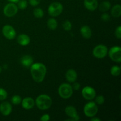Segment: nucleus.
I'll return each mask as SVG.
<instances>
[{
  "label": "nucleus",
  "mask_w": 121,
  "mask_h": 121,
  "mask_svg": "<svg viewBox=\"0 0 121 121\" xmlns=\"http://www.w3.org/2000/svg\"><path fill=\"white\" fill-rule=\"evenodd\" d=\"M0 112L2 115L8 116L11 113L12 106L8 102H4L0 105Z\"/></svg>",
  "instance_id": "12"
},
{
  "label": "nucleus",
  "mask_w": 121,
  "mask_h": 121,
  "mask_svg": "<svg viewBox=\"0 0 121 121\" xmlns=\"http://www.w3.org/2000/svg\"><path fill=\"white\" fill-rule=\"evenodd\" d=\"M41 2V0H29V3L33 7L38 5Z\"/></svg>",
  "instance_id": "31"
},
{
  "label": "nucleus",
  "mask_w": 121,
  "mask_h": 121,
  "mask_svg": "<svg viewBox=\"0 0 121 121\" xmlns=\"http://www.w3.org/2000/svg\"><path fill=\"white\" fill-rule=\"evenodd\" d=\"M111 7V3H110V2L105 1L100 4V5H99V9H100L102 12H106L110 9Z\"/></svg>",
  "instance_id": "21"
},
{
  "label": "nucleus",
  "mask_w": 121,
  "mask_h": 121,
  "mask_svg": "<svg viewBox=\"0 0 121 121\" xmlns=\"http://www.w3.org/2000/svg\"><path fill=\"white\" fill-rule=\"evenodd\" d=\"M63 7L60 2H54L51 4L48 8V14L52 17L59 16L62 13Z\"/></svg>",
  "instance_id": "5"
},
{
  "label": "nucleus",
  "mask_w": 121,
  "mask_h": 121,
  "mask_svg": "<svg viewBox=\"0 0 121 121\" xmlns=\"http://www.w3.org/2000/svg\"><path fill=\"white\" fill-rule=\"evenodd\" d=\"M115 35L116 37L118 39H121V26H118L115 30Z\"/></svg>",
  "instance_id": "29"
},
{
  "label": "nucleus",
  "mask_w": 121,
  "mask_h": 121,
  "mask_svg": "<svg viewBox=\"0 0 121 121\" xmlns=\"http://www.w3.org/2000/svg\"><path fill=\"white\" fill-rule=\"evenodd\" d=\"M21 63L22 66L28 67L33 65V59L30 56L26 55L21 59Z\"/></svg>",
  "instance_id": "18"
},
{
  "label": "nucleus",
  "mask_w": 121,
  "mask_h": 121,
  "mask_svg": "<svg viewBox=\"0 0 121 121\" xmlns=\"http://www.w3.org/2000/svg\"><path fill=\"white\" fill-rule=\"evenodd\" d=\"M92 119H91V121H100V119H99V118H93V117H92Z\"/></svg>",
  "instance_id": "34"
},
{
  "label": "nucleus",
  "mask_w": 121,
  "mask_h": 121,
  "mask_svg": "<svg viewBox=\"0 0 121 121\" xmlns=\"http://www.w3.org/2000/svg\"><path fill=\"white\" fill-rule=\"evenodd\" d=\"M72 23L70 22V21H69V20H66V21L64 22V23L63 24V27L64 30H65L66 31H70L72 29Z\"/></svg>",
  "instance_id": "26"
},
{
  "label": "nucleus",
  "mask_w": 121,
  "mask_h": 121,
  "mask_svg": "<svg viewBox=\"0 0 121 121\" xmlns=\"http://www.w3.org/2000/svg\"><path fill=\"white\" fill-rule=\"evenodd\" d=\"M72 87L73 89L76 90V91H78L79 89L80 88V85L78 82H74L73 83V85H72Z\"/></svg>",
  "instance_id": "32"
},
{
  "label": "nucleus",
  "mask_w": 121,
  "mask_h": 121,
  "mask_svg": "<svg viewBox=\"0 0 121 121\" xmlns=\"http://www.w3.org/2000/svg\"><path fill=\"white\" fill-rule=\"evenodd\" d=\"M3 35L8 40L14 39L16 36V32L14 28L10 25H5L3 27L2 30Z\"/></svg>",
  "instance_id": "10"
},
{
  "label": "nucleus",
  "mask_w": 121,
  "mask_h": 121,
  "mask_svg": "<svg viewBox=\"0 0 121 121\" xmlns=\"http://www.w3.org/2000/svg\"><path fill=\"white\" fill-rule=\"evenodd\" d=\"M1 70H2V69H1V66H0V73L1 72Z\"/></svg>",
  "instance_id": "36"
},
{
  "label": "nucleus",
  "mask_w": 121,
  "mask_h": 121,
  "mask_svg": "<svg viewBox=\"0 0 121 121\" xmlns=\"http://www.w3.org/2000/svg\"><path fill=\"white\" fill-rule=\"evenodd\" d=\"M73 90L70 85L68 83H63L59 86L58 93L63 99H69L73 95Z\"/></svg>",
  "instance_id": "3"
},
{
  "label": "nucleus",
  "mask_w": 121,
  "mask_h": 121,
  "mask_svg": "<svg viewBox=\"0 0 121 121\" xmlns=\"http://www.w3.org/2000/svg\"><path fill=\"white\" fill-rule=\"evenodd\" d=\"M11 100L14 105H19L21 103L22 99H21V96H20L19 95H14L12 97Z\"/></svg>",
  "instance_id": "24"
},
{
  "label": "nucleus",
  "mask_w": 121,
  "mask_h": 121,
  "mask_svg": "<svg viewBox=\"0 0 121 121\" xmlns=\"http://www.w3.org/2000/svg\"><path fill=\"white\" fill-rule=\"evenodd\" d=\"M7 96H8V93L7 91L0 87V100H4L7 99Z\"/></svg>",
  "instance_id": "27"
},
{
  "label": "nucleus",
  "mask_w": 121,
  "mask_h": 121,
  "mask_svg": "<svg viewBox=\"0 0 121 121\" xmlns=\"http://www.w3.org/2000/svg\"><path fill=\"white\" fill-rule=\"evenodd\" d=\"M101 19L104 21H108L110 20V15L107 13H104L101 15Z\"/></svg>",
  "instance_id": "30"
},
{
  "label": "nucleus",
  "mask_w": 121,
  "mask_h": 121,
  "mask_svg": "<svg viewBox=\"0 0 121 121\" xmlns=\"http://www.w3.org/2000/svg\"><path fill=\"white\" fill-rule=\"evenodd\" d=\"M80 33L82 35L85 39H89L92 36V30L87 26H84L80 28Z\"/></svg>",
  "instance_id": "17"
},
{
  "label": "nucleus",
  "mask_w": 121,
  "mask_h": 121,
  "mask_svg": "<svg viewBox=\"0 0 121 121\" xmlns=\"http://www.w3.org/2000/svg\"><path fill=\"white\" fill-rule=\"evenodd\" d=\"M121 73V67L118 66H114L111 67V74L114 76H118Z\"/></svg>",
  "instance_id": "23"
},
{
  "label": "nucleus",
  "mask_w": 121,
  "mask_h": 121,
  "mask_svg": "<svg viewBox=\"0 0 121 121\" xmlns=\"http://www.w3.org/2000/svg\"><path fill=\"white\" fill-rule=\"evenodd\" d=\"M47 69L44 64L41 63H33L31 66V74L32 78L37 83H40L43 81L46 76Z\"/></svg>",
  "instance_id": "1"
},
{
  "label": "nucleus",
  "mask_w": 121,
  "mask_h": 121,
  "mask_svg": "<svg viewBox=\"0 0 121 121\" xmlns=\"http://www.w3.org/2000/svg\"><path fill=\"white\" fill-rule=\"evenodd\" d=\"M66 115L70 118V119H66V121H77L80 119V117L78 115V112L75 108L73 106H67L65 109Z\"/></svg>",
  "instance_id": "11"
},
{
  "label": "nucleus",
  "mask_w": 121,
  "mask_h": 121,
  "mask_svg": "<svg viewBox=\"0 0 121 121\" xmlns=\"http://www.w3.org/2000/svg\"><path fill=\"white\" fill-rule=\"evenodd\" d=\"M57 20L54 18H50L48 19V20L47 21V27H48V28L50 30H55L56 29L57 27Z\"/></svg>",
  "instance_id": "20"
},
{
  "label": "nucleus",
  "mask_w": 121,
  "mask_h": 121,
  "mask_svg": "<svg viewBox=\"0 0 121 121\" xmlns=\"http://www.w3.org/2000/svg\"><path fill=\"white\" fill-rule=\"evenodd\" d=\"M17 12L18 7L13 2L8 4L5 6L4 8V14L8 17L14 16L17 13Z\"/></svg>",
  "instance_id": "8"
},
{
  "label": "nucleus",
  "mask_w": 121,
  "mask_h": 121,
  "mask_svg": "<svg viewBox=\"0 0 121 121\" xmlns=\"http://www.w3.org/2000/svg\"><path fill=\"white\" fill-rule=\"evenodd\" d=\"M105 102V98L103 96L99 95L96 98V104L98 105H102Z\"/></svg>",
  "instance_id": "28"
},
{
  "label": "nucleus",
  "mask_w": 121,
  "mask_h": 121,
  "mask_svg": "<svg viewBox=\"0 0 121 121\" xmlns=\"http://www.w3.org/2000/svg\"><path fill=\"white\" fill-rule=\"evenodd\" d=\"M82 94L85 99L89 100L93 99L96 95L95 90L91 86H86L84 87L82 91Z\"/></svg>",
  "instance_id": "9"
},
{
  "label": "nucleus",
  "mask_w": 121,
  "mask_h": 121,
  "mask_svg": "<svg viewBox=\"0 0 121 121\" xmlns=\"http://www.w3.org/2000/svg\"><path fill=\"white\" fill-rule=\"evenodd\" d=\"M109 56L112 61L117 63L121 61V48L119 46L112 47L109 52Z\"/></svg>",
  "instance_id": "7"
},
{
  "label": "nucleus",
  "mask_w": 121,
  "mask_h": 121,
  "mask_svg": "<svg viewBox=\"0 0 121 121\" xmlns=\"http://www.w3.org/2000/svg\"><path fill=\"white\" fill-rule=\"evenodd\" d=\"M35 103L38 108L41 110H47L51 107L52 100L50 97L47 95H40L37 98Z\"/></svg>",
  "instance_id": "2"
},
{
  "label": "nucleus",
  "mask_w": 121,
  "mask_h": 121,
  "mask_svg": "<svg viewBox=\"0 0 121 121\" xmlns=\"http://www.w3.org/2000/svg\"><path fill=\"white\" fill-rule=\"evenodd\" d=\"M98 112V107L97 104L93 102H90L86 104L84 107V113L87 117H95Z\"/></svg>",
  "instance_id": "4"
},
{
  "label": "nucleus",
  "mask_w": 121,
  "mask_h": 121,
  "mask_svg": "<svg viewBox=\"0 0 121 121\" xmlns=\"http://www.w3.org/2000/svg\"><path fill=\"white\" fill-rule=\"evenodd\" d=\"M7 1H9V2H13V3H15V2H17L18 1H19V0H7Z\"/></svg>",
  "instance_id": "35"
},
{
  "label": "nucleus",
  "mask_w": 121,
  "mask_h": 121,
  "mask_svg": "<svg viewBox=\"0 0 121 121\" xmlns=\"http://www.w3.org/2000/svg\"><path fill=\"white\" fill-rule=\"evenodd\" d=\"M108 52V50L106 46L99 44L94 48L93 50V54L95 57L98 59H102L106 56Z\"/></svg>",
  "instance_id": "6"
},
{
  "label": "nucleus",
  "mask_w": 121,
  "mask_h": 121,
  "mask_svg": "<svg viewBox=\"0 0 121 121\" xmlns=\"http://www.w3.org/2000/svg\"><path fill=\"white\" fill-rule=\"evenodd\" d=\"M17 41L19 44H20L21 46H26L28 45L30 42V38L27 34H20L17 38Z\"/></svg>",
  "instance_id": "15"
},
{
  "label": "nucleus",
  "mask_w": 121,
  "mask_h": 121,
  "mask_svg": "<svg viewBox=\"0 0 121 121\" xmlns=\"http://www.w3.org/2000/svg\"><path fill=\"white\" fill-rule=\"evenodd\" d=\"M33 14H34V17L37 18H41L44 15V12L41 8H36L34 9Z\"/></svg>",
  "instance_id": "22"
},
{
  "label": "nucleus",
  "mask_w": 121,
  "mask_h": 121,
  "mask_svg": "<svg viewBox=\"0 0 121 121\" xmlns=\"http://www.w3.org/2000/svg\"><path fill=\"white\" fill-rule=\"evenodd\" d=\"M111 14L113 17L118 18L121 15V6L120 5H115L111 9Z\"/></svg>",
  "instance_id": "19"
},
{
  "label": "nucleus",
  "mask_w": 121,
  "mask_h": 121,
  "mask_svg": "<svg viewBox=\"0 0 121 121\" xmlns=\"http://www.w3.org/2000/svg\"><path fill=\"white\" fill-rule=\"evenodd\" d=\"M50 116L48 114H44L40 118V120L42 121H48L50 120Z\"/></svg>",
  "instance_id": "33"
},
{
  "label": "nucleus",
  "mask_w": 121,
  "mask_h": 121,
  "mask_svg": "<svg viewBox=\"0 0 121 121\" xmlns=\"http://www.w3.org/2000/svg\"><path fill=\"white\" fill-rule=\"evenodd\" d=\"M22 103V106L23 107L24 109H31L34 107V105H35V102L33 99L31 98H25L24 99H22L21 101Z\"/></svg>",
  "instance_id": "13"
},
{
  "label": "nucleus",
  "mask_w": 121,
  "mask_h": 121,
  "mask_svg": "<svg viewBox=\"0 0 121 121\" xmlns=\"http://www.w3.org/2000/svg\"><path fill=\"white\" fill-rule=\"evenodd\" d=\"M18 8L21 9H24L27 8L28 3L26 0H19L18 1Z\"/></svg>",
  "instance_id": "25"
},
{
  "label": "nucleus",
  "mask_w": 121,
  "mask_h": 121,
  "mask_svg": "<svg viewBox=\"0 0 121 121\" xmlns=\"http://www.w3.org/2000/svg\"><path fill=\"white\" fill-rule=\"evenodd\" d=\"M84 5L86 9L89 11H95L98 6V2L97 0H85Z\"/></svg>",
  "instance_id": "14"
},
{
  "label": "nucleus",
  "mask_w": 121,
  "mask_h": 121,
  "mask_svg": "<svg viewBox=\"0 0 121 121\" xmlns=\"http://www.w3.org/2000/svg\"><path fill=\"white\" fill-rule=\"evenodd\" d=\"M67 80L70 83H73L76 80L78 74L73 69H69L67 71L66 74Z\"/></svg>",
  "instance_id": "16"
}]
</instances>
